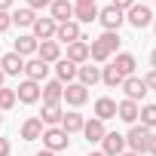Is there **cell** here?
I'll return each instance as SVG.
<instances>
[{"mask_svg":"<svg viewBox=\"0 0 156 156\" xmlns=\"http://www.w3.org/2000/svg\"><path fill=\"white\" fill-rule=\"evenodd\" d=\"M150 135H153V132H150L147 126H138V122H135V126L129 129V135H126V147H129L132 153H147Z\"/></svg>","mask_w":156,"mask_h":156,"instance_id":"1","label":"cell"},{"mask_svg":"<svg viewBox=\"0 0 156 156\" xmlns=\"http://www.w3.org/2000/svg\"><path fill=\"white\" fill-rule=\"evenodd\" d=\"M67 141H70V135H67L61 126H49V129H43V147H46V150H52V153L67 150Z\"/></svg>","mask_w":156,"mask_h":156,"instance_id":"2","label":"cell"},{"mask_svg":"<svg viewBox=\"0 0 156 156\" xmlns=\"http://www.w3.org/2000/svg\"><path fill=\"white\" fill-rule=\"evenodd\" d=\"M98 22L104 25V31H119V28H122V22H126V12H122V9H116V6L110 3V6L98 9Z\"/></svg>","mask_w":156,"mask_h":156,"instance_id":"3","label":"cell"},{"mask_svg":"<svg viewBox=\"0 0 156 156\" xmlns=\"http://www.w3.org/2000/svg\"><path fill=\"white\" fill-rule=\"evenodd\" d=\"M49 19L55 25L73 22V3H70V0H52V3H49Z\"/></svg>","mask_w":156,"mask_h":156,"instance_id":"4","label":"cell"},{"mask_svg":"<svg viewBox=\"0 0 156 156\" xmlns=\"http://www.w3.org/2000/svg\"><path fill=\"white\" fill-rule=\"evenodd\" d=\"M122 92H126V98L129 101H141L150 89H147V83H144V76H126V80H122Z\"/></svg>","mask_w":156,"mask_h":156,"instance_id":"5","label":"cell"},{"mask_svg":"<svg viewBox=\"0 0 156 156\" xmlns=\"http://www.w3.org/2000/svg\"><path fill=\"white\" fill-rule=\"evenodd\" d=\"M31 28H34V40H37V43H43V40H55V31H58V25H55L49 16H37V22H34Z\"/></svg>","mask_w":156,"mask_h":156,"instance_id":"6","label":"cell"},{"mask_svg":"<svg viewBox=\"0 0 156 156\" xmlns=\"http://www.w3.org/2000/svg\"><path fill=\"white\" fill-rule=\"evenodd\" d=\"M101 153H104V156H119V153H126V135L107 132V135L101 138Z\"/></svg>","mask_w":156,"mask_h":156,"instance_id":"7","label":"cell"},{"mask_svg":"<svg viewBox=\"0 0 156 156\" xmlns=\"http://www.w3.org/2000/svg\"><path fill=\"white\" fill-rule=\"evenodd\" d=\"M61 101H67L70 107H83V104L89 101V89H86L83 83H67V89H64Z\"/></svg>","mask_w":156,"mask_h":156,"instance_id":"8","label":"cell"},{"mask_svg":"<svg viewBox=\"0 0 156 156\" xmlns=\"http://www.w3.org/2000/svg\"><path fill=\"white\" fill-rule=\"evenodd\" d=\"M126 22H129L132 28H138V31H141V28H147V25L153 22V12H150V6H138V3H135V6H129Z\"/></svg>","mask_w":156,"mask_h":156,"instance_id":"9","label":"cell"},{"mask_svg":"<svg viewBox=\"0 0 156 156\" xmlns=\"http://www.w3.org/2000/svg\"><path fill=\"white\" fill-rule=\"evenodd\" d=\"M76 40H83V31H80V25L76 22H64V25H58V31H55V43H76Z\"/></svg>","mask_w":156,"mask_h":156,"instance_id":"10","label":"cell"},{"mask_svg":"<svg viewBox=\"0 0 156 156\" xmlns=\"http://www.w3.org/2000/svg\"><path fill=\"white\" fill-rule=\"evenodd\" d=\"M16 98H19L22 104H37V101H40V83H34V80H25V83H19V89H16Z\"/></svg>","mask_w":156,"mask_h":156,"instance_id":"11","label":"cell"},{"mask_svg":"<svg viewBox=\"0 0 156 156\" xmlns=\"http://www.w3.org/2000/svg\"><path fill=\"white\" fill-rule=\"evenodd\" d=\"M0 70H3L6 76H19L25 70V58L16 55V52H6V55H0Z\"/></svg>","mask_w":156,"mask_h":156,"instance_id":"12","label":"cell"},{"mask_svg":"<svg viewBox=\"0 0 156 156\" xmlns=\"http://www.w3.org/2000/svg\"><path fill=\"white\" fill-rule=\"evenodd\" d=\"M37 58L46 61V64H55V61L61 58V43H55V40H43V43L37 46Z\"/></svg>","mask_w":156,"mask_h":156,"instance_id":"13","label":"cell"},{"mask_svg":"<svg viewBox=\"0 0 156 156\" xmlns=\"http://www.w3.org/2000/svg\"><path fill=\"white\" fill-rule=\"evenodd\" d=\"M61 95H64V86H61L58 80H49V83L40 86V98H43V104H61Z\"/></svg>","mask_w":156,"mask_h":156,"instance_id":"14","label":"cell"},{"mask_svg":"<svg viewBox=\"0 0 156 156\" xmlns=\"http://www.w3.org/2000/svg\"><path fill=\"white\" fill-rule=\"evenodd\" d=\"M138 113H141L138 101H129V98H122V101L116 104V116H119L122 122H129V126H135V122H138Z\"/></svg>","mask_w":156,"mask_h":156,"instance_id":"15","label":"cell"},{"mask_svg":"<svg viewBox=\"0 0 156 156\" xmlns=\"http://www.w3.org/2000/svg\"><path fill=\"white\" fill-rule=\"evenodd\" d=\"M67 61H73L76 67H80V64H86V61H89V43H86V37L67 46Z\"/></svg>","mask_w":156,"mask_h":156,"instance_id":"16","label":"cell"},{"mask_svg":"<svg viewBox=\"0 0 156 156\" xmlns=\"http://www.w3.org/2000/svg\"><path fill=\"white\" fill-rule=\"evenodd\" d=\"M46 73H49V64H46V61H40V58H31V61H25V76H28V80H34V83H43V80H46Z\"/></svg>","mask_w":156,"mask_h":156,"instance_id":"17","label":"cell"},{"mask_svg":"<svg viewBox=\"0 0 156 156\" xmlns=\"http://www.w3.org/2000/svg\"><path fill=\"white\" fill-rule=\"evenodd\" d=\"M76 83H83L86 89L95 86V83H101V70L95 64H80V67H76Z\"/></svg>","mask_w":156,"mask_h":156,"instance_id":"18","label":"cell"},{"mask_svg":"<svg viewBox=\"0 0 156 156\" xmlns=\"http://www.w3.org/2000/svg\"><path fill=\"white\" fill-rule=\"evenodd\" d=\"M83 135H86V141H89V144H98V141L107 135V129H104V122H101V119H95V116H92V119H86V122H83Z\"/></svg>","mask_w":156,"mask_h":156,"instance_id":"19","label":"cell"},{"mask_svg":"<svg viewBox=\"0 0 156 156\" xmlns=\"http://www.w3.org/2000/svg\"><path fill=\"white\" fill-rule=\"evenodd\" d=\"M55 73H58V83H61V86H64V83H73V80H76V64L67 61V58H58V61H55Z\"/></svg>","mask_w":156,"mask_h":156,"instance_id":"20","label":"cell"},{"mask_svg":"<svg viewBox=\"0 0 156 156\" xmlns=\"http://www.w3.org/2000/svg\"><path fill=\"white\" fill-rule=\"evenodd\" d=\"M113 116H116V101H113V98H98V101H95V119L107 122V119H113Z\"/></svg>","mask_w":156,"mask_h":156,"instance_id":"21","label":"cell"},{"mask_svg":"<svg viewBox=\"0 0 156 156\" xmlns=\"http://www.w3.org/2000/svg\"><path fill=\"white\" fill-rule=\"evenodd\" d=\"M37 138H43V122L40 116H31L22 122V141H37Z\"/></svg>","mask_w":156,"mask_h":156,"instance_id":"22","label":"cell"},{"mask_svg":"<svg viewBox=\"0 0 156 156\" xmlns=\"http://www.w3.org/2000/svg\"><path fill=\"white\" fill-rule=\"evenodd\" d=\"M135 55H129V52H116V58H113V67L122 73V80H126V76H132L135 73Z\"/></svg>","mask_w":156,"mask_h":156,"instance_id":"23","label":"cell"},{"mask_svg":"<svg viewBox=\"0 0 156 156\" xmlns=\"http://www.w3.org/2000/svg\"><path fill=\"white\" fill-rule=\"evenodd\" d=\"M37 46H40V43L34 40V34H22V37L16 40V49H12V52L25 58V55H37Z\"/></svg>","mask_w":156,"mask_h":156,"instance_id":"24","label":"cell"},{"mask_svg":"<svg viewBox=\"0 0 156 156\" xmlns=\"http://www.w3.org/2000/svg\"><path fill=\"white\" fill-rule=\"evenodd\" d=\"M73 22L76 25H92V22H98V6L92 3V6H73Z\"/></svg>","mask_w":156,"mask_h":156,"instance_id":"25","label":"cell"},{"mask_svg":"<svg viewBox=\"0 0 156 156\" xmlns=\"http://www.w3.org/2000/svg\"><path fill=\"white\" fill-rule=\"evenodd\" d=\"M61 116H64L61 104H43V116H40V122H43V126H61Z\"/></svg>","mask_w":156,"mask_h":156,"instance_id":"26","label":"cell"},{"mask_svg":"<svg viewBox=\"0 0 156 156\" xmlns=\"http://www.w3.org/2000/svg\"><path fill=\"white\" fill-rule=\"evenodd\" d=\"M83 113H76V110H70V113H64L61 116V129L67 132V135H73V132H83Z\"/></svg>","mask_w":156,"mask_h":156,"instance_id":"27","label":"cell"},{"mask_svg":"<svg viewBox=\"0 0 156 156\" xmlns=\"http://www.w3.org/2000/svg\"><path fill=\"white\" fill-rule=\"evenodd\" d=\"M9 16H12V25H19V28H31V25L37 22V12L28 9V6H22V9H16V12H9Z\"/></svg>","mask_w":156,"mask_h":156,"instance_id":"28","label":"cell"},{"mask_svg":"<svg viewBox=\"0 0 156 156\" xmlns=\"http://www.w3.org/2000/svg\"><path fill=\"white\" fill-rule=\"evenodd\" d=\"M101 83H104V86H110V89L122 86V73L113 67V61H110V64H104V70H101Z\"/></svg>","mask_w":156,"mask_h":156,"instance_id":"29","label":"cell"},{"mask_svg":"<svg viewBox=\"0 0 156 156\" xmlns=\"http://www.w3.org/2000/svg\"><path fill=\"white\" fill-rule=\"evenodd\" d=\"M89 61H110V49L101 40H92L89 43Z\"/></svg>","mask_w":156,"mask_h":156,"instance_id":"30","label":"cell"},{"mask_svg":"<svg viewBox=\"0 0 156 156\" xmlns=\"http://www.w3.org/2000/svg\"><path fill=\"white\" fill-rule=\"evenodd\" d=\"M138 119H141V126H147V129L153 132V129H156V104H144L141 113H138Z\"/></svg>","mask_w":156,"mask_h":156,"instance_id":"31","label":"cell"},{"mask_svg":"<svg viewBox=\"0 0 156 156\" xmlns=\"http://www.w3.org/2000/svg\"><path fill=\"white\" fill-rule=\"evenodd\" d=\"M16 101H19V98H16V89H6V86L0 89V110H12Z\"/></svg>","mask_w":156,"mask_h":156,"instance_id":"32","label":"cell"},{"mask_svg":"<svg viewBox=\"0 0 156 156\" xmlns=\"http://www.w3.org/2000/svg\"><path fill=\"white\" fill-rule=\"evenodd\" d=\"M98 40H101V43H104V46L110 49V55H113V52L119 49V31H104V34H101Z\"/></svg>","mask_w":156,"mask_h":156,"instance_id":"33","label":"cell"},{"mask_svg":"<svg viewBox=\"0 0 156 156\" xmlns=\"http://www.w3.org/2000/svg\"><path fill=\"white\" fill-rule=\"evenodd\" d=\"M49 3H52V0H28V9L43 12V9H49Z\"/></svg>","mask_w":156,"mask_h":156,"instance_id":"34","label":"cell"},{"mask_svg":"<svg viewBox=\"0 0 156 156\" xmlns=\"http://www.w3.org/2000/svg\"><path fill=\"white\" fill-rule=\"evenodd\" d=\"M9 28H12V16H9V12H0V34L9 31Z\"/></svg>","mask_w":156,"mask_h":156,"instance_id":"35","label":"cell"},{"mask_svg":"<svg viewBox=\"0 0 156 156\" xmlns=\"http://www.w3.org/2000/svg\"><path fill=\"white\" fill-rule=\"evenodd\" d=\"M113 6H116V9H122V12H126V9H129V6H135V0H113Z\"/></svg>","mask_w":156,"mask_h":156,"instance_id":"36","label":"cell"},{"mask_svg":"<svg viewBox=\"0 0 156 156\" xmlns=\"http://www.w3.org/2000/svg\"><path fill=\"white\" fill-rule=\"evenodd\" d=\"M9 153H12L9 141H6V138H0V156H9Z\"/></svg>","mask_w":156,"mask_h":156,"instance_id":"37","label":"cell"},{"mask_svg":"<svg viewBox=\"0 0 156 156\" xmlns=\"http://www.w3.org/2000/svg\"><path fill=\"white\" fill-rule=\"evenodd\" d=\"M144 83H147V89H156V70H150V73L144 76Z\"/></svg>","mask_w":156,"mask_h":156,"instance_id":"38","label":"cell"},{"mask_svg":"<svg viewBox=\"0 0 156 156\" xmlns=\"http://www.w3.org/2000/svg\"><path fill=\"white\" fill-rule=\"evenodd\" d=\"M147 153H150V156H156V132H153V135H150V141H147Z\"/></svg>","mask_w":156,"mask_h":156,"instance_id":"39","label":"cell"},{"mask_svg":"<svg viewBox=\"0 0 156 156\" xmlns=\"http://www.w3.org/2000/svg\"><path fill=\"white\" fill-rule=\"evenodd\" d=\"M12 9V0H0V12H9Z\"/></svg>","mask_w":156,"mask_h":156,"instance_id":"40","label":"cell"},{"mask_svg":"<svg viewBox=\"0 0 156 156\" xmlns=\"http://www.w3.org/2000/svg\"><path fill=\"white\" fill-rule=\"evenodd\" d=\"M95 0H73V6H92Z\"/></svg>","mask_w":156,"mask_h":156,"instance_id":"41","label":"cell"},{"mask_svg":"<svg viewBox=\"0 0 156 156\" xmlns=\"http://www.w3.org/2000/svg\"><path fill=\"white\" fill-rule=\"evenodd\" d=\"M150 64H153V70H156V49L150 52Z\"/></svg>","mask_w":156,"mask_h":156,"instance_id":"42","label":"cell"},{"mask_svg":"<svg viewBox=\"0 0 156 156\" xmlns=\"http://www.w3.org/2000/svg\"><path fill=\"white\" fill-rule=\"evenodd\" d=\"M37 156H55V153H52V150H46V147H43V150H40V153H37Z\"/></svg>","mask_w":156,"mask_h":156,"instance_id":"43","label":"cell"},{"mask_svg":"<svg viewBox=\"0 0 156 156\" xmlns=\"http://www.w3.org/2000/svg\"><path fill=\"white\" fill-rule=\"evenodd\" d=\"M3 80H6V73H3V70H0V89H3Z\"/></svg>","mask_w":156,"mask_h":156,"instance_id":"44","label":"cell"},{"mask_svg":"<svg viewBox=\"0 0 156 156\" xmlns=\"http://www.w3.org/2000/svg\"><path fill=\"white\" fill-rule=\"evenodd\" d=\"M89 156H104V153H101V150H92V153H89Z\"/></svg>","mask_w":156,"mask_h":156,"instance_id":"45","label":"cell"},{"mask_svg":"<svg viewBox=\"0 0 156 156\" xmlns=\"http://www.w3.org/2000/svg\"><path fill=\"white\" fill-rule=\"evenodd\" d=\"M119 156H141V153H132V150H129V153H119Z\"/></svg>","mask_w":156,"mask_h":156,"instance_id":"46","label":"cell"},{"mask_svg":"<svg viewBox=\"0 0 156 156\" xmlns=\"http://www.w3.org/2000/svg\"><path fill=\"white\" fill-rule=\"evenodd\" d=\"M0 126H3V113H0Z\"/></svg>","mask_w":156,"mask_h":156,"instance_id":"47","label":"cell"},{"mask_svg":"<svg viewBox=\"0 0 156 156\" xmlns=\"http://www.w3.org/2000/svg\"><path fill=\"white\" fill-rule=\"evenodd\" d=\"M153 31H156V25H153Z\"/></svg>","mask_w":156,"mask_h":156,"instance_id":"48","label":"cell"}]
</instances>
